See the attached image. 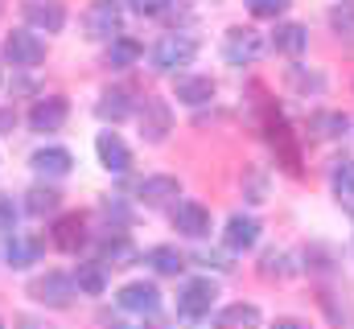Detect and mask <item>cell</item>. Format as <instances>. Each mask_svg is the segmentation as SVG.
<instances>
[{"label":"cell","instance_id":"1","mask_svg":"<svg viewBox=\"0 0 354 329\" xmlns=\"http://www.w3.org/2000/svg\"><path fill=\"white\" fill-rule=\"evenodd\" d=\"M268 54V37L252 25H239V29H227L223 33V62L227 66H256Z\"/></svg>","mask_w":354,"mask_h":329},{"label":"cell","instance_id":"3","mask_svg":"<svg viewBox=\"0 0 354 329\" xmlns=\"http://www.w3.org/2000/svg\"><path fill=\"white\" fill-rule=\"evenodd\" d=\"M0 54H4V62L12 66V70H33L41 58H46V41L37 37V29H12L8 37H4V46H0Z\"/></svg>","mask_w":354,"mask_h":329},{"label":"cell","instance_id":"28","mask_svg":"<svg viewBox=\"0 0 354 329\" xmlns=\"http://www.w3.org/2000/svg\"><path fill=\"white\" fill-rule=\"evenodd\" d=\"M330 185H334V198L354 214V161H338L330 173Z\"/></svg>","mask_w":354,"mask_h":329},{"label":"cell","instance_id":"23","mask_svg":"<svg viewBox=\"0 0 354 329\" xmlns=\"http://www.w3.org/2000/svg\"><path fill=\"white\" fill-rule=\"evenodd\" d=\"M58 210H62V194H58L54 185H33V189H25V214L46 218V214H58Z\"/></svg>","mask_w":354,"mask_h":329},{"label":"cell","instance_id":"37","mask_svg":"<svg viewBox=\"0 0 354 329\" xmlns=\"http://www.w3.org/2000/svg\"><path fill=\"white\" fill-rule=\"evenodd\" d=\"M351 218H354V214H351Z\"/></svg>","mask_w":354,"mask_h":329},{"label":"cell","instance_id":"24","mask_svg":"<svg viewBox=\"0 0 354 329\" xmlns=\"http://www.w3.org/2000/svg\"><path fill=\"white\" fill-rule=\"evenodd\" d=\"M145 58V50H140V41H132V37H115V41H107V66L111 70H132L136 62Z\"/></svg>","mask_w":354,"mask_h":329},{"label":"cell","instance_id":"29","mask_svg":"<svg viewBox=\"0 0 354 329\" xmlns=\"http://www.w3.org/2000/svg\"><path fill=\"white\" fill-rule=\"evenodd\" d=\"M214 321H218V326H260L264 313H260L256 305H243V301H239V305H227Z\"/></svg>","mask_w":354,"mask_h":329},{"label":"cell","instance_id":"36","mask_svg":"<svg viewBox=\"0 0 354 329\" xmlns=\"http://www.w3.org/2000/svg\"><path fill=\"white\" fill-rule=\"evenodd\" d=\"M198 263H202V267H214V272H227V267H231L223 251H198Z\"/></svg>","mask_w":354,"mask_h":329},{"label":"cell","instance_id":"21","mask_svg":"<svg viewBox=\"0 0 354 329\" xmlns=\"http://www.w3.org/2000/svg\"><path fill=\"white\" fill-rule=\"evenodd\" d=\"M95 115L103 120V124H120V120H128L132 115V95L128 91H103L99 95V103H95Z\"/></svg>","mask_w":354,"mask_h":329},{"label":"cell","instance_id":"2","mask_svg":"<svg viewBox=\"0 0 354 329\" xmlns=\"http://www.w3.org/2000/svg\"><path fill=\"white\" fill-rule=\"evenodd\" d=\"M194 58H198V41L189 33H161L157 46H153V54H149V62H153L157 75H177Z\"/></svg>","mask_w":354,"mask_h":329},{"label":"cell","instance_id":"10","mask_svg":"<svg viewBox=\"0 0 354 329\" xmlns=\"http://www.w3.org/2000/svg\"><path fill=\"white\" fill-rule=\"evenodd\" d=\"M174 132V111L165 99H145L140 107V140L145 144H161L165 136Z\"/></svg>","mask_w":354,"mask_h":329},{"label":"cell","instance_id":"5","mask_svg":"<svg viewBox=\"0 0 354 329\" xmlns=\"http://www.w3.org/2000/svg\"><path fill=\"white\" fill-rule=\"evenodd\" d=\"M214 301H218V284L214 280H189L181 292H177V317H185V321H202V317H210V309H214Z\"/></svg>","mask_w":354,"mask_h":329},{"label":"cell","instance_id":"35","mask_svg":"<svg viewBox=\"0 0 354 329\" xmlns=\"http://www.w3.org/2000/svg\"><path fill=\"white\" fill-rule=\"evenodd\" d=\"M169 4H174V0H132V8H136L140 17H161Z\"/></svg>","mask_w":354,"mask_h":329},{"label":"cell","instance_id":"11","mask_svg":"<svg viewBox=\"0 0 354 329\" xmlns=\"http://www.w3.org/2000/svg\"><path fill=\"white\" fill-rule=\"evenodd\" d=\"M177 198H181V181L169 177V173H153V177H145V181L136 185V202H140V206H149V210L174 206Z\"/></svg>","mask_w":354,"mask_h":329},{"label":"cell","instance_id":"30","mask_svg":"<svg viewBox=\"0 0 354 329\" xmlns=\"http://www.w3.org/2000/svg\"><path fill=\"white\" fill-rule=\"evenodd\" d=\"M330 29L342 37V41H354V0H338L330 8Z\"/></svg>","mask_w":354,"mask_h":329},{"label":"cell","instance_id":"31","mask_svg":"<svg viewBox=\"0 0 354 329\" xmlns=\"http://www.w3.org/2000/svg\"><path fill=\"white\" fill-rule=\"evenodd\" d=\"M260 276H264V280H284V276H292L288 251H264V255H260Z\"/></svg>","mask_w":354,"mask_h":329},{"label":"cell","instance_id":"20","mask_svg":"<svg viewBox=\"0 0 354 329\" xmlns=\"http://www.w3.org/2000/svg\"><path fill=\"white\" fill-rule=\"evenodd\" d=\"M272 46H276L280 54H288V58H301V54H305V46H309V29H305V25H297V21H284V25H276Z\"/></svg>","mask_w":354,"mask_h":329},{"label":"cell","instance_id":"9","mask_svg":"<svg viewBox=\"0 0 354 329\" xmlns=\"http://www.w3.org/2000/svg\"><path fill=\"white\" fill-rule=\"evenodd\" d=\"M66 120H71V103H66L62 95H41V99L29 107V128L41 132V136H46V132H58Z\"/></svg>","mask_w":354,"mask_h":329},{"label":"cell","instance_id":"17","mask_svg":"<svg viewBox=\"0 0 354 329\" xmlns=\"http://www.w3.org/2000/svg\"><path fill=\"white\" fill-rule=\"evenodd\" d=\"M256 243H260V223L252 214H231L227 231H223V247L239 255V251H252Z\"/></svg>","mask_w":354,"mask_h":329},{"label":"cell","instance_id":"16","mask_svg":"<svg viewBox=\"0 0 354 329\" xmlns=\"http://www.w3.org/2000/svg\"><path fill=\"white\" fill-rule=\"evenodd\" d=\"M50 239H54V247H58V251L75 255L79 247L87 243V218H83V214H58V218H54Z\"/></svg>","mask_w":354,"mask_h":329},{"label":"cell","instance_id":"18","mask_svg":"<svg viewBox=\"0 0 354 329\" xmlns=\"http://www.w3.org/2000/svg\"><path fill=\"white\" fill-rule=\"evenodd\" d=\"M29 169H33L37 177H66V173L75 169V157H71V149H62V144H46V149H37V153L29 157Z\"/></svg>","mask_w":354,"mask_h":329},{"label":"cell","instance_id":"8","mask_svg":"<svg viewBox=\"0 0 354 329\" xmlns=\"http://www.w3.org/2000/svg\"><path fill=\"white\" fill-rule=\"evenodd\" d=\"M21 17L37 33H62L66 29V4L62 0H25L21 4Z\"/></svg>","mask_w":354,"mask_h":329},{"label":"cell","instance_id":"26","mask_svg":"<svg viewBox=\"0 0 354 329\" xmlns=\"http://www.w3.org/2000/svg\"><path fill=\"white\" fill-rule=\"evenodd\" d=\"M346 128H351L346 111H317L313 115V136L317 140H338V136H346Z\"/></svg>","mask_w":354,"mask_h":329},{"label":"cell","instance_id":"34","mask_svg":"<svg viewBox=\"0 0 354 329\" xmlns=\"http://www.w3.org/2000/svg\"><path fill=\"white\" fill-rule=\"evenodd\" d=\"M17 206H12V198H0V231H17Z\"/></svg>","mask_w":354,"mask_h":329},{"label":"cell","instance_id":"32","mask_svg":"<svg viewBox=\"0 0 354 329\" xmlns=\"http://www.w3.org/2000/svg\"><path fill=\"white\" fill-rule=\"evenodd\" d=\"M248 12L260 17V21H276L288 12V0H248Z\"/></svg>","mask_w":354,"mask_h":329},{"label":"cell","instance_id":"7","mask_svg":"<svg viewBox=\"0 0 354 329\" xmlns=\"http://www.w3.org/2000/svg\"><path fill=\"white\" fill-rule=\"evenodd\" d=\"M115 305H120L124 313L153 317V313L161 309V288H157L153 280H132V284H124V288L115 292Z\"/></svg>","mask_w":354,"mask_h":329},{"label":"cell","instance_id":"4","mask_svg":"<svg viewBox=\"0 0 354 329\" xmlns=\"http://www.w3.org/2000/svg\"><path fill=\"white\" fill-rule=\"evenodd\" d=\"M29 297L46 309H66L75 297H79V280L66 276V272H46V276H33L29 280Z\"/></svg>","mask_w":354,"mask_h":329},{"label":"cell","instance_id":"6","mask_svg":"<svg viewBox=\"0 0 354 329\" xmlns=\"http://www.w3.org/2000/svg\"><path fill=\"white\" fill-rule=\"evenodd\" d=\"M83 29H87L91 41H115V37L124 33V12H120V4H115V0L91 4L87 17H83Z\"/></svg>","mask_w":354,"mask_h":329},{"label":"cell","instance_id":"22","mask_svg":"<svg viewBox=\"0 0 354 329\" xmlns=\"http://www.w3.org/2000/svg\"><path fill=\"white\" fill-rule=\"evenodd\" d=\"M157 276H181L185 272V255L177 251V247H169V243H161V247H149L145 255H140Z\"/></svg>","mask_w":354,"mask_h":329},{"label":"cell","instance_id":"12","mask_svg":"<svg viewBox=\"0 0 354 329\" xmlns=\"http://www.w3.org/2000/svg\"><path fill=\"white\" fill-rule=\"evenodd\" d=\"M264 128H268V140H272V149H276L280 164H284L288 173H301V149H297V140H292V128L284 124V115H280V111H272Z\"/></svg>","mask_w":354,"mask_h":329},{"label":"cell","instance_id":"15","mask_svg":"<svg viewBox=\"0 0 354 329\" xmlns=\"http://www.w3.org/2000/svg\"><path fill=\"white\" fill-rule=\"evenodd\" d=\"M0 255H4V263H8V267L25 272V267H33V263H37V255H41V243H37V239H29V235L4 231V243H0Z\"/></svg>","mask_w":354,"mask_h":329},{"label":"cell","instance_id":"25","mask_svg":"<svg viewBox=\"0 0 354 329\" xmlns=\"http://www.w3.org/2000/svg\"><path fill=\"white\" fill-rule=\"evenodd\" d=\"M132 259H136V247L128 243L124 235H107L99 243V263H107V267H128Z\"/></svg>","mask_w":354,"mask_h":329},{"label":"cell","instance_id":"14","mask_svg":"<svg viewBox=\"0 0 354 329\" xmlns=\"http://www.w3.org/2000/svg\"><path fill=\"white\" fill-rule=\"evenodd\" d=\"M95 157H99V164H103L107 173H115V177L132 169V149L124 144L120 132H99V136H95Z\"/></svg>","mask_w":354,"mask_h":329},{"label":"cell","instance_id":"27","mask_svg":"<svg viewBox=\"0 0 354 329\" xmlns=\"http://www.w3.org/2000/svg\"><path fill=\"white\" fill-rule=\"evenodd\" d=\"M75 280H79V292H87V297H103L107 292V263H79V272H75Z\"/></svg>","mask_w":354,"mask_h":329},{"label":"cell","instance_id":"13","mask_svg":"<svg viewBox=\"0 0 354 329\" xmlns=\"http://www.w3.org/2000/svg\"><path fill=\"white\" fill-rule=\"evenodd\" d=\"M174 227L185 239H206L210 235V210L194 198H181V202H174Z\"/></svg>","mask_w":354,"mask_h":329},{"label":"cell","instance_id":"19","mask_svg":"<svg viewBox=\"0 0 354 329\" xmlns=\"http://www.w3.org/2000/svg\"><path fill=\"white\" fill-rule=\"evenodd\" d=\"M174 99L185 103V107H202V103L214 99V79L210 75H181L174 82Z\"/></svg>","mask_w":354,"mask_h":329},{"label":"cell","instance_id":"33","mask_svg":"<svg viewBox=\"0 0 354 329\" xmlns=\"http://www.w3.org/2000/svg\"><path fill=\"white\" fill-rule=\"evenodd\" d=\"M288 82H292L297 91H322V86H326V79H322V75H313V70L305 75L301 66H288Z\"/></svg>","mask_w":354,"mask_h":329}]
</instances>
